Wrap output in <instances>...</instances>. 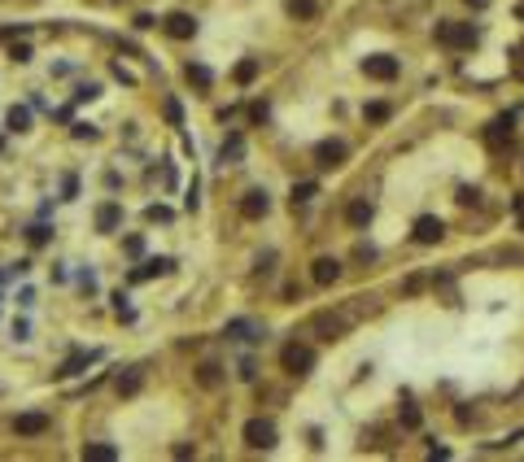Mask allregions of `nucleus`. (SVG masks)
<instances>
[{
	"label": "nucleus",
	"mask_w": 524,
	"mask_h": 462,
	"mask_svg": "<svg viewBox=\"0 0 524 462\" xmlns=\"http://www.w3.org/2000/svg\"><path fill=\"white\" fill-rule=\"evenodd\" d=\"M481 31L472 27V22H437V44L446 48H477Z\"/></svg>",
	"instance_id": "nucleus-1"
},
{
	"label": "nucleus",
	"mask_w": 524,
	"mask_h": 462,
	"mask_svg": "<svg viewBox=\"0 0 524 462\" xmlns=\"http://www.w3.org/2000/svg\"><path fill=\"white\" fill-rule=\"evenodd\" d=\"M280 367H284L289 375H310V367H315V349L289 340V345L280 349Z\"/></svg>",
	"instance_id": "nucleus-2"
},
{
	"label": "nucleus",
	"mask_w": 524,
	"mask_h": 462,
	"mask_svg": "<svg viewBox=\"0 0 524 462\" xmlns=\"http://www.w3.org/2000/svg\"><path fill=\"white\" fill-rule=\"evenodd\" d=\"M397 57H389V53H371V57H363V74L367 79H376V83H389V79H397Z\"/></svg>",
	"instance_id": "nucleus-3"
},
{
	"label": "nucleus",
	"mask_w": 524,
	"mask_h": 462,
	"mask_svg": "<svg viewBox=\"0 0 524 462\" xmlns=\"http://www.w3.org/2000/svg\"><path fill=\"white\" fill-rule=\"evenodd\" d=\"M245 445L249 449H271L276 445V423L271 419H249L245 423Z\"/></svg>",
	"instance_id": "nucleus-4"
},
{
	"label": "nucleus",
	"mask_w": 524,
	"mask_h": 462,
	"mask_svg": "<svg viewBox=\"0 0 524 462\" xmlns=\"http://www.w3.org/2000/svg\"><path fill=\"white\" fill-rule=\"evenodd\" d=\"M162 31H166L170 40H192V35H197V18L184 13V9H180V13H166V18H162Z\"/></svg>",
	"instance_id": "nucleus-5"
},
{
	"label": "nucleus",
	"mask_w": 524,
	"mask_h": 462,
	"mask_svg": "<svg viewBox=\"0 0 524 462\" xmlns=\"http://www.w3.org/2000/svg\"><path fill=\"white\" fill-rule=\"evenodd\" d=\"M240 214H245V218H267V214H271V196H267V188H249V192L240 196Z\"/></svg>",
	"instance_id": "nucleus-6"
},
{
	"label": "nucleus",
	"mask_w": 524,
	"mask_h": 462,
	"mask_svg": "<svg viewBox=\"0 0 524 462\" xmlns=\"http://www.w3.org/2000/svg\"><path fill=\"white\" fill-rule=\"evenodd\" d=\"M441 236H446V223L441 218H433V214L415 218V244H437Z\"/></svg>",
	"instance_id": "nucleus-7"
},
{
	"label": "nucleus",
	"mask_w": 524,
	"mask_h": 462,
	"mask_svg": "<svg viewBox=\"0 0 524 462\" xmlns=\"http://www.w3.org/2000/svg\"><path fill=\"white\" fill-rule=\"evenodd\" d=\"M345 153H349V148H345L341 140H323V144L315 148V162H319L323 170H332V166H341V162H345Z\"/></svg>",
	"instance_id": "nucleus-8"
},
{
	"label": "nucleus",
	"mask_w": 524,
	"mask_h": 462,
	"mask_svg": "<svg viewBox=\"0 0 524 462\" xmlns=\"http://www.w3.org/2000/svg\"><path fill=\"white\" fill-rule=\"evenodd\" d=\"M13 432H18V436H40V432H48V415H40V410H27V415L13 419Z\"/></svg>",
	"instance_id": "nucleus-9"
},
{
	"label": "nucleus",
	"mask_w": 524,
	"mask_h": 462,
	"mask_svg": "<svg viewBox=\"0 0 524 462\" xmlns=\"http://www.w3.org/2000/svg\"><path fill=\"white\" fill-rule=\"evenodd\" d=\"M511 126H516V118H511V114H503V118H494V122H489V131H485V140H489V148H503V144H511Z\"/></svg>",
	"instance_id": "nucleus-10"
},
{
	"label": "nucleus",
	"mask_w": 524,
	"mask_h": 462,
	"mask_svg": "<svg viewBox=\"0 0 524 462\" xmlns=\"http://www.w3.org/2000/svg\"><path fill=\"white\" fill-rule=\"evenodd\" d=\"M310 279H315V284H319V288H328V284H337V279H341V262H337V258H319V262L310 266Z\"/></svg>",
	"instance_id": "nucleus-11"
},
{
	"label": "nucleus",
	"mask_w": 524,
	"mask_h": 462,
	"mask_svg": "<svg viewBox=\"0 0 524 462\" xmlns=\"http://www.w3.org/2000/svg\"><path fill=\"white\" fill-rule=\"evenodd\" d=\"M223 336H228V340H258V336H262V327H258V323H249V319H232L228 327H223Z\"/></svg>",
	"instance_id": "nucleus-12"
},
{
	"label": "nucleus",
	"mask_w": 524,
	"mask_h": 462,
	"mask_svg": "<svg viewBox=\"0 0 524 462\" xmlns=\"http://www.w3.org/2000/svg\"><path fill=\"white\" fill-rule=\"evenodd\" d=\"M170 266H175L170 258H149L144 266H136V271H132V284H144V279H153V275H166Z\"/></svg>",
	"instance_id": "nucleus-13"
},
{
	"label": "nucleus",
	"mask_w": 524,
	"mask_h": 462,
	"mask_svg": "<svg viewBox=\"0 0 524 462\" xmlns=\"http://www.w3.org/2000/svg\"><path fill=\"white\" fill-rule=\"evenodd\" d=\"M92 357H96L92 349H74V353L66 357V362H62V371H53V375H62V379H66V375H74V371H79V367H88V362H92Z\"/></svg>",
	"instance_id": "nucleus-14"
},
{
	"label": "nucleus",
	"mask_w": 524,
	"mask_h": 462,
	"mask_svg": "<svg viewBox=\"0 0 524 462\" xmlns=\"http://www.w3.org/2000/svg\"><path fill=\"white\" fill-rule=\"evenodd\" d=\"M122 223V210H118V205L110 201V205H101V210H96V231H114Z\"/></svg>",
	"instance_id": "nucleus-15"
},
{
	"label": "nucleus",
	"mask_w": 524,
	"mask_h": 462,
	"mask_svg": "<svg viewBox=\"0 0 524 462\" xmlns=\"http://www.w3.org/2000/svg\"><path fill=\"white\" fill-rule=\"evenodd\" d=\"M219 158H223V162H240V158H245V136H236V131H232L228 140H223Z\"/></svg>",
	"instance_id": "nucleus-16"
},
{
	"label": "nucleus",
	"mask_w": 524,
	"mask_h": 462,
	"mask_svg": "<svg viewBox=\"0 0 524 462\" xmlns=\"http://www.w3.org/2000/svg\"><path fill=\"white\" fill-rule=\"evenodd\" d=\"M371 214H376V210H371V201H354V205L345 210L349 227H367V223H371Z\"/></svg>",
	"instance_id": "nucleus-17"
},
{
	"label": "nucleus",
	"mask_w": 524,
	"mask_h": 462,
	"mask_svg": "<svg viewBox=\"0 0 524 462\" xmlns=\"http://www.w3.org/2000/svg\"><path fill=\"white\" fill-rule=\"evenodd\" d=\"M140 384H144V375L132 367L127 375H118V384H114V389H118V397H136V393H140Z\"/></svg>",
	"instance_id": "nucleus-18"
},
{
	"label": "nucleus",
	"mask_w": 524,
	"mask_h": 462,
	"mask_svg": "<svg viewBox=\"0 0 524 462\" xmlns=\"http://www.w3.org/2000/svg\"><path fill=\"white\" fill-rule=\"evenodd\" d=\"M315 327L323 331V340H337L341 331H345V319H337V314H319V319H315Z\"/></svg>",
	"instance_id": "nucleus-19"
},
{
	"label": "nucleus",
	"mask_w": 524,
	"mask_h": 462,
	"mask_svg": "<svg viewBox=\"0 0 524 462\" xmlns=\"http://www.w3.org/2000/svg\"><path fill=\"white\" fill-rule=\"evenodd\" d=\"M284 9H289L293 18H302V22H310V18L319 13V5H315V0H284Z\"/></svg>",
	"instance_id": "nucleus-20"
},
{
	"label": "nucleus",
	"mask_w": 524,
	"mask_h": 462,
	"mask_svg": "<svg viewBox=\"0 0 524 462\" xmlns=\"http://www.w3.org/2000/svg\"><path fill=\"white\" fill-rule=\"evenodd\" d=\"M9 131H31V109L27 105H13L9 109Z\"/></svg>",
	"instance_id": "nucleus-21"
},
{
	"label": "nucleus",
	"mask_w": 524,
	"mask_h": 462,
	"mask_svg": "<svg viewBox=\"0 0 524 462\" xmlns=\"http://www.w3.org/2000/svg\"><path fill=\"white\" fill-rule=\"evenodd\" d=\"M83 458H88V462H114L118 449H114V445H83Z\"/></svg>",
	"instance_id": "nucleus-22"
},
{
	"label": "nucleus",
	"mask_w": 524,
	"mask_h": 462,
	"mask_svg": "<svg viewBox=\"0 0 524 462\" xmlns=\"http://www.w3.org/2000/svg\"><path fill=\"white\" fill-rule=\"evenodd\" d=\"M319 196V184L315 179H306V184H293V205H306V201H315Z\"/></svg>",
	"instance_id": "nucleus-23"
},
{
	"label": "nucleus",
	"mask_w": 524,
	"mask_h": 462,
	"mask_svg": "<svg viewBox=\"0 0 524 462\" xmlns=\"http://www.w3.org/2000/svg\"><path fill=\"white\" fill-rule=\"evenodd\" d=\"M258 79V61L254 57H245V61H236V83L245 88V83H254Z\"/></svg>",
	"instance_id": "nucleus-24"
},
{
	"label": "nucleus",
	"mask_w": 524,
	"mask_h": 462,
	"mask_svg": "<svg viewBox=\"0 0 524 462\" xmlns=\"http://www.w3.org/2000/svg\"><path fill=\"white\" fill-rule=\"evenodd\" d=\"M188 83H197V88H202V92H206V88L214 83V74H210L206 66H192V61H188Z\"/></svg>",
	"instance_id": "nucleus-25"
},
{
	"label": "nucleus",
	"mask_w": 524,
	"mask_h": 462,
	"mask_svg": "<svg viewBox=\"0 0 524 462\" xmlns=\"http://www.w3.org/2000/svg\"><path fill=\"white\" fill-rule=\"evenodd\" d=\"M197 379H202V384H206V389H219V384H223V367H214V362H206L202 371H197Z\"/></svg>",
	"instance_id": "nucleus-26"
},
{
	"label": "nucleus",
	"mask_w": 524,
	"mask_h": 462,
	"mask_svg": "<svg viewBox=\"0 0 524 462\" xmlns=\"http://www.w3.org/2000/svg\"><path fill=\"white\" fill-rule=\"evenodd\" d=\"M363 118H367V122H385V118H389V105H385V100H371V105L363 109Z\"/></svg>",
	"instance_id": "nucleus-27"
},
{
	"label": "nucleus",
	"mask_w": 524,
	"mask_h": 462,
	"mask_svg": "<svg viewBox=\"0 0 524 462\" xmlns=\"http://www.w3.org/2000/svg\"><path fill=\"white\" fill-rule=\"evenodd\" d=\"M48 236H53V231H48V227H44V223H35V227H31V231H27V240H31V244H35V249H44V244H48Z\"/></svg>",
	"instance_id": "nucleus-28"
},
{
	"label": "nucleus",
	"mask_w": 524,
	"mask_h": 462,
	"mask_svg": "<svg viewBox=\"0 0 524 462\" xmlns=\"http://www.w3.org/2000/svg\"><path fill=\"white\" fill-rule=\"evenodd\" d=\"M166 122H170V126H180V122H184V109H180V100H166Z\"/></svg>",
	"instance_id": "nucleus-29"
},
{
	"label": "nucleus",
	"mask_w": 524,
	"mask_h": 462,
	"mask_svg": "<svg viewBox=\"0 0 524 462\" xmlns=\"http://www.w3.org/2000/svg\"><path fill=\"white\" fill-rule=\"evenodd\" d=\"M402 427H411V432L419 427V410L415 405H402Z\"/></svg>",
	"instance_id": "nucleus-30"
},
{
	"label": "nucleus",
	"mask_w": 524,
	"mask_h": 462,
	"mask_svg": "<svg viewBox=\"0 0 524 462\" xmlns=\"http://www.w3.org/2000/svg\"><path fill=\"white\" fill-rule=\"evenodd\" d=\"M149 218H153V223H170V210H166V205H149V210H144Z\"/></svg>",
	"instance_id": "nucleus-31"
},
{
	"label": "nucleus",
	"mask_w": 524,
	"mask_h": 462,
	"mask_svg": "<svg viewBox=\"0 0 524 462\" xmlns=\"http://www.w3.org/2000/svg\"><path fill=\"white\" fill-rule=\"evenodd\" d=\"M74 192H79V179L66 174V184H62V201H74Z\"/></svg>",
	"instance_id": "nucleus-32"
},
{
	"label": "nucleus",
	"mask_w": 524,
	"mask_h": 462,
	"mask_svg": "<svg viewBox=\"0 0 524 462\" xmlns=\"http://www.w3.org/2000/svg\"><path fill=\"white\" fill-rule=\"evenodd\" d=\"M74 140H96V126H88V122H74Z\"/></svg>",
	"instance_id": "nucleus-33"
},
{
	"label": "nucleus",
	"mask_w": 524,
	"mask_h": 462,
	"mask_svg": "<svg viewBox=\"0 0 524 462\" xmlns=\"http://www.w3.org/2000/svg\"><path fill=\"white\" fill-rule=\"evenodd\" d=\"M511 70H516V79H520V83H524V44H520V48H516V66H511Z\"/></svg>",
	"instance_id": "nucleus-34"
},
{
	"label": "nucleus",
	"mask_w": 524,
	"mask_h": 462,
	"mask_svg": "<svg viewBox=\"0 0 524 462\" xmlns=\"http://www.w3.org/2000/svg\"><path fill=\"white\" fill-rule=\"evenodd\" d=\"M136 27L149 31V27H158V18H153V13H136Z\"/></svg>",
	"instance_id": "nucleus-35"
},
{
	"label": "nucleus",
	"mask_w": 524,
	"mask_h": 462,
	"mask_svg": "<svg viewBox=\"0 0 524 462\" xmlns=\"http://www.w3.org/2000/svg\"><path fill=\"white\" fill-rule=\"evenodd\" d=\"M9 57H13V61H31V48H27V44H13Z\"/></svg>",
	"instance_id": "nucleus-36"
},
{
	"label": "nucleus",
	"mask_w": 524,
	"mask_h": 462,
	"mask_svg": "<svg viewBox=\"0 0 524 462\" xmlns=\"http://www.w3.org/2000/svg\"><path fill=\"white\" fill-rule=\"evenodd\" d=\"M249 118H254V122H267V105H249Z\"/></svg>",
	"instance_id": "nucleus-37"
},
{
	"label": "nucleus",
	"mask_w": 524,
	"mask_h": 462,
	"mask_svg": "<svg viewBox=\"0 0 524 462\" xmlns=\"http://www.w3.org/2000/svg\"><path fill=\"white\" fill-rule=\"evenodd\" d=\"M127 253H136V258H140V253H144V240H140V236H132V240H127Z\"/></svg>",
	"instance_id": "nucleus-38"
},
{
	"label": "nucleus",
	"mask_w": 524,
	"mask_h": 462,
	"mask_svg": "<svg viewBox=\"0 0 524 462\" xmlns=\"http://www.w3.org/2000/svg\"><path fill=\"white\" fill-rule=\"evenodd\" d=\"M467 5H472V9H485V5H489V0H467Z\"/></svg>",
	"instance_id": "nucleus-39"
},
{
	"label": "nucleus",
	"mask_w": 524,
	"mask_h": 462,
	"mask_svg": "<svg viewBox=\"0 0 524 462\" xmlns=\"http://www.w3.org/2000/svg\"><path fill=\"white\" fill-rule=\"evenodd\" d=\"M516 18H520V22H524V5H516Z\"/></svg>",
	"instance_id": "nucleus-40"
}]
</instances>
